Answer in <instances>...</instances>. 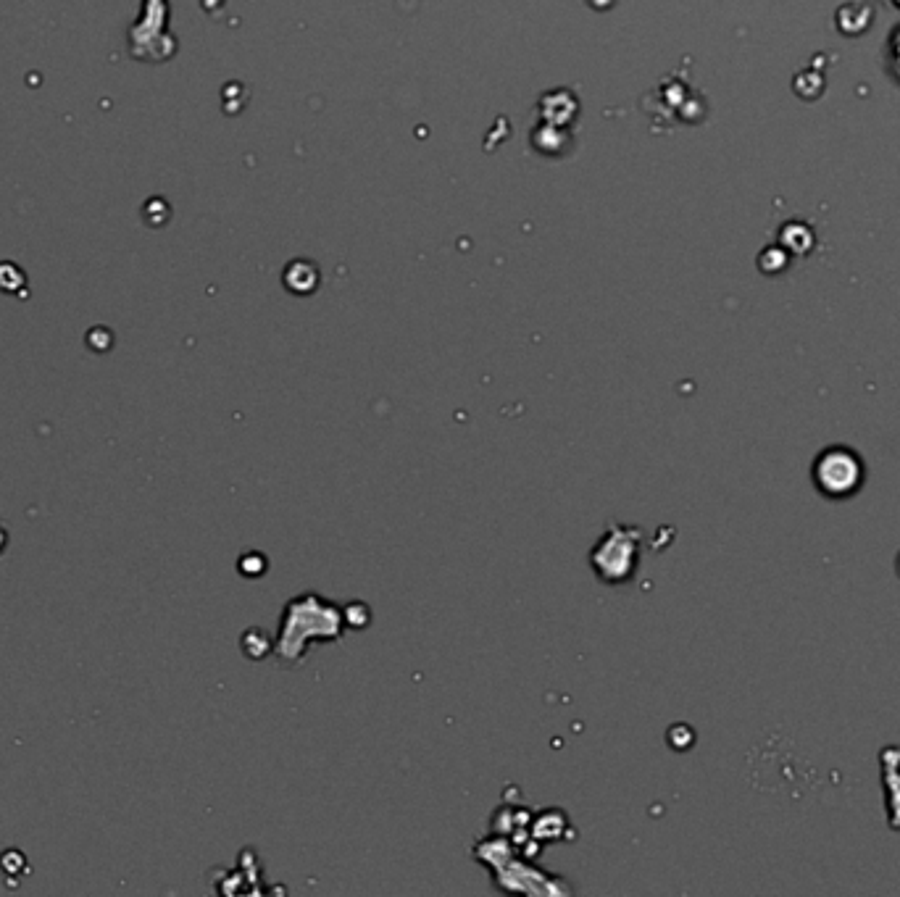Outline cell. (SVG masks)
<instances>
[{
	"label": "cell",
	"mask_w": 900,
	"mask_h": 897,
	"mask_svg": "<svg viewBox=\"0 0 900 897\" xmlns=\"http://www.w3.org/2000/svg\"><path fill=\"white\" fill-rule=\"evenodd\" d=\"M858 482H861V463L848 450L840 453V469H837L835 450H829L822 456V461H816V485L827 495H845Z\"/></svg>",
	"instance_id": "obj_1"
},
{
	"label": "cell",
	"mask_w": 900,
	"mask_h": 897,
	"mask_svg": "<svg viewBox=\"0 0 900 897\" xmlns=\"http://www.w3.org/2000/svg\"><path fill=\"white\" fill-rule=\"evenodd\" d=\"M6 548V532H3V527H0V550Z\"/></svg>",
	"instance_id": "obj_2"
}]
</instances>
